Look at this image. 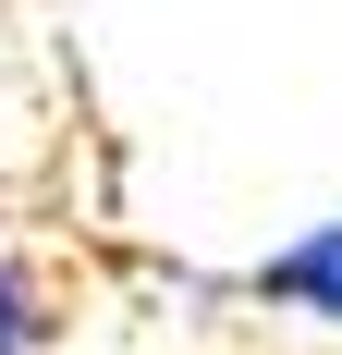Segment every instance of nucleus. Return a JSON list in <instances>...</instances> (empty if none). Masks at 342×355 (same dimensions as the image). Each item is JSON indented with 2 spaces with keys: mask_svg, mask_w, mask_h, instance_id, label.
Listing matches in <instances>:
<instances>
[{
  "mask_svg": "<svg viewBox=\"0 0 342 355\" xmlns=\"http://www.w3.org/2000/svg\"><path fill=\"white\" fill-rule=\"evenodd\" d=\"M244 294L281 306V319H306V331H342V220H306L294 245H269L244 270Z\"/></svg>",
  "mask_w": 342,
  "mask_h": 355,
  "instance_id": "nucleus-1",
  "label": "nucleus"
},
{
  "mask_svg": "<svg viewBox=\"0 0 342 355\" xmlns=\"http://www.w3.org/2000/svg\"><path fill=\"white\" fill-rule=\"evenodd\" d=\"M49 343H62V282L0 245V355H49Z\"/></svg>",
  "mask_w": 342,
  "mask_h": 355,
  "instance_id": "nucleus-2",
  "label": "nucleus"
}]
</instances>
